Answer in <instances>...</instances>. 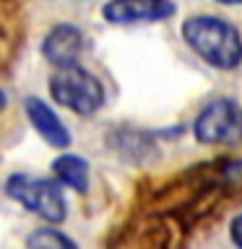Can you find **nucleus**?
Wrapping results in <instances>:
<instances>
[{
    "mask_svg": "<svg viewBox=\"0 0 242 249\" xmlns=\"http://www.w3.org/2000/svg\"><path fill=\"white\" fill-rule=\"evenodd\" d=\"M182 39L203 62L216 70H237L242 65V34L229 18L198 13L182 21Z\"/></svg>",
    "mask_w": 242,
    "mask_h": 249,
    "instance_id": "f257e3e1",
    "label": "nucleus"
},
{
    "mask_svg": "<svg viewBox=\"0 0 242 249\" xmlns=\"http://www.w3.org/2000/svg\"><path fill=\"white\" fill-rule=\"evenodd\" d=\"M50 96L78 117L97 114L107 101L101 81L78 62L55 68L50 75Z\"/></svg>",
    "mask_w": 242,
    "mask_h": 249,
    "instance_id": "f03ea898",
    "label": "nucleus"
},
{
    "mask_svg": "<svg viewBox=\"0 0 242 249\" xmlns=\"http://www.w3.org/2000/svg\"><path fill=\"white\" fill-rule=\"evenodd\" d=\"M62 182L58 177H31V174H11L5 179V195L21 202L26 210L39 215L47 223H62L68 218V200L62 195Z\"/></svg>",
    "mask_w": 242,
    "mask_h": 249,
    "instance_id": "7ed1b4c3",
    "label": "nucleus"
},
{
    "mask_svg": "<svg viewBox=\"0 0 242 249\" xmlns=\"http://www.w3.org/2000/svg\"><path fill=\"white\" fill-rule=\"evenodd\" d=\"M193 135L201 145H234L242 140V107L234 99H214L198 112Z\"/></svg>",
    "mask_w": 242,
    "mask_h": 249,
    "instance_id": "20e7f679",
    "label": "nucleus"
},
{
    "mask_svg": "<svg viewBox=\"0 0 242 249\" xmlns=\"http://www.w3.org/2000/svg\"><path fill=\"white\" fill-rule=\"evenodd\" d=\"M177 13L175 0H107L101 5V16L104 21L115 23V26H125V23H154L172 18Z\"/></svg>",
    "mask_w": 242,
    "mask_h": 249,
    "instance_id": "39448f33",
    "label": "nucleus"
},
{
    "mask_svg": "<svg viewBox=\"0 0 242 249\" xmlns=\"http://www.w3.org/2000/svg\"><path fill=\"white\" fill-rule=\"evenodd\" d=\"M83 42H86V36L76 23H58V26H52L47 31V36L42 42V54L55 68L73 65L83 52Z\"/></svg>",
    "mask_w": 242,
    "mask_h": 249,
    "instance_id": "423d86ee",
    "label": "nucleus"
},
{
    "mask_svg": "<svg viewBox=\"0 0 242 249\" xmlns=\"http://www.w3.org/2000/svg\"><path fill=\"white\" fill-rule=\"evenodd\" d=\"M23 109H26L29 122L34 124V130L42 135V140H47V145L52 148H68L70 145V130L62 124V120L55 114V109L42 101L39 96H26L23 99Z\"/></svg>",
    "mask_w": 242,
    "mask_h": 249,
    "instance_id": "0eeeda50",
    "label": "nucleus"
},
{
    "mask_svg": "<svg viewBox=\"0 0 242 249\" xmlns=\"http://www.w3.org/2000/svg\"><path fill=\"white\" fill-rule=\"evenodd\" d=\"M52 171L65 187H73L76 192L89 190V161L76 153H62L52 161Z\"/></svg>",
    "mask_w": 242,
    "mask_h": 249,
    "instance_id": "6e6552de",
    "label": "nucleus"
},
{
    "mask_svg": "<svg viewBox=\"0 0 242 249\" xmlns=\"http://www.w3.org/2000/svg\"><path fill=\"white\" fill-rule=\"evenodd\" d=\"M26 247L29 249H76V241L73 239H68L62 231L58 229H37L34 233H29V239H26Z\"/></svg>",
    "mask_w": 242,
    "mask_h": 249,
    "instance_id": "1a4fd4ad",
    "label": "nucleus"
},
{
    "mask_svg": "<svg viewBox=\"0 0 242 249\" xmlns=\"http://www.w3.org/2000/svg\"><path fill=\"white\" fill-rule=\"evenodd\" d=\"M229 233H232V241L237 247H242V213H237L232 218V223H229Z\"/></svg>",
    "mask_w": 242,
    "mask_h": 249,
    "instance_id": "9d476101",
    "label": "nucleus"
},
{
    "mask_svg": "<svg viewBox=\"0 0 242 249\" xmlns=\"http://www.w3.org/2000/svg\"><path fill=\"white\" fill-rule=\"evenodd\" d=\"M216 3H222V5H242V0H216Z\"/></svg>",
    "mask_w": 242,
    "mask_h": 249,
    "instance_id": "9b49d317",
    "label": "nucleus"
}]
</instances>
